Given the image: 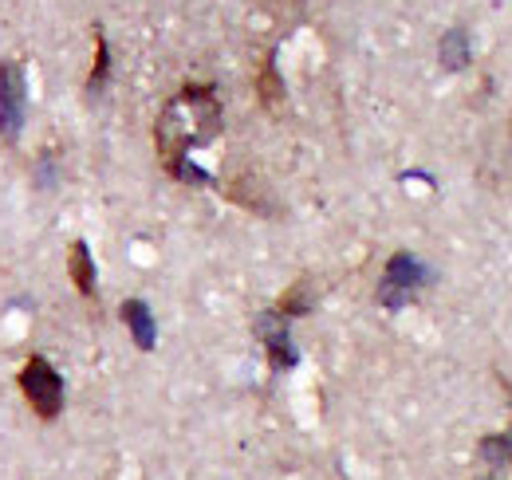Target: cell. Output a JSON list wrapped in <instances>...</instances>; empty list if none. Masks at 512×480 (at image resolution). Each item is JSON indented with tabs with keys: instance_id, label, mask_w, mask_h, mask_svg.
Segmentation results:
<instances>
[{
	"instance_id": "52a82bcc",
	"label": "cell",
	"mask_w": 512,
	"mask_h": 480,
	"mask_svg": "<svg viewBox=\"0 0 512 480\" xmlns=\"http://www.w3.org/2000/svg\"><path fill=\"white\" fill-rule=\"evenodd\" d=\"M260 99H264V107H272V111L284 103V87H280V75H276L272 63L260 67Z\"/></svg>"
},
{
	"instance_id": "3957f363",
	"label": "cell",
	"mask_w": 512,
	"mask_h": 480,
	"mask_svg": "<svg viewBox=\"0 0 512 480\" xmlns=\"http://www.w3.org/2000/svg\"><path fill=\"white\" fill-rule=\"evenodd\" d=\"M24 126V71L16 60L0 63V134L4 142H16Z\"/></svg>"
},
{
	"instance_id": "8992f818",
	"label": "cell",
	"mask_w": 512,
	"mask_h": 480,
	"mask_svg": "<svg viewBox=\"0 0 512 480\" xmlns=\"http://www.w3.org/2000/svg\"><path fill=\"white\" fill-rule=\"evenodd\" d=\"M123 319H127L134 343H138L142 351H150V347H154V319H150V307L142 300H127L123 303Z\"/></svg>"
},
{
	"instance_id": "5b68a950",
	"label": "cell",
	"mask_w": 512,
	"mask_h": 480,
	"mask_svg": "<svg viewBox=\"0 0 512 480\" xmlns=\"http://www.w3.org/2000/svg\"><path fill=\"white\" fill-rule=\"evenodd\" d=\"M414 284H422V268H418V260L414 256H406V252H398V256H390V264H386V292H410Z\"/></svg>"
},
{
	"instance_id": "9c48e42d",
	"label": "cell",
	"mask_w": 512,
	"mask_h": 480,
	"mask_svg": "<svg viewBox=\"0 0 512 480\" xmlns=\"http://www.w3.org/2000/svg\"><path fill=\"white\" fill-rule=\"evenodd\" d=\"M509 394H512V390H509ZM485 449H489V453H497L501 461H505V457H512V433L497 437V441H485Z\"/></svg>"
},
{
	"instance_id": "7a4b0ae2",
	"label": "cell",
	"mask_w": 512,
	"mask_h": 480,
	"mask_svg": "<svg viewBox=\"0 0 512 480\" xmlns=\"http://www.w3.org/2000/svg\"><path fill=\"white\" fill-rule=\"evenodd\" d=\"M16 382H20L24 398H28V406L36 410V418L56 421L64 414V378L44 355H28V362L16 374Z\"/></svg>"
},
{
	"instance_id": "277c9868",
	"label": "cell",
	"mask_w": 512,
	"mask_h": 480,
	"mask_svg": "<svg viewBox=\"0 0 512 480\" xmlns=\"http://www.w3.org/2000/svg\"><path fill=\"white\" fill-rule=\"evenodd\" d=\"M67 272H71V284L79 296L95 300V260H91V248L83 240H75L67 248Z\"/></svg>"
},
{
	"instance_id": "6da1fadb",
	"label": "cell",
	"mask_w": 512,
	"mask_h": 480,
	"mask_svg": "<svg viewBox=\"0 0 512 480\" xmlns=\"http://www.w3.org/2000/svg\"><path fill=\"white\" fill-rule=\"evenodd\" d=\"M221 130H225V111L217 91L209 83H186L154 122V146L166 174L182 181H205V174L190 166V150L213 142Z\"/></svg>"
},
{
	"instance_id": "ba28073f",
	"label": "cell",
	"mask_w": 512,
	"mask_h": 480,
	"mask_svg": "<svg viewBox=\"0 0 512 480\" xmlns=\"http://www.w3.org/2000/svg\"><path fill=\"white\" fill-rule=\"evenodd\" d=\"M107 67H111V56H107V40H103V32L95 28V63H91V79H87V87H91V91H99V87L107 83V75H111Z\"/></svg>"
}]
</instances>
